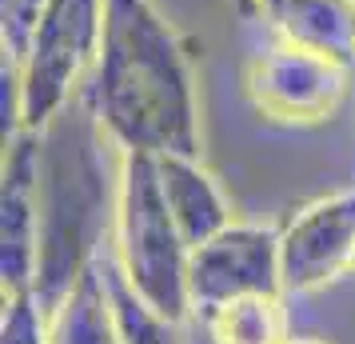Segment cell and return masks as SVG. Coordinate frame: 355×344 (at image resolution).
Masks as SVG:
<instances>
[{"label":"cell","mask_w":355,"mask_h":344,"mask_svg":"<svg viewBox=\"0 0 355 344\" xmlns=\"http://www.w3.org/2000/svg\"><path fill=\"white\" fill-rule=\"evenodd\" d=\"M352 277H355V264H352Z\"/></svg>","instance_id":"ac0fdd59"},{"label":"cell","mask_w":355,"mask_h":344,"mask_svg":"<svg viewBox=\"0 0 355 344\" xmlns=\"http://www.w3.org/2000/svg\"><path fill=\"white\" fill-rule=\"evenodd\" d=\"M211 344H288V309L284 293H259L227 300L224 309H216L204 320Z\"/></svg>","instance_id":"7c38bea8"},{"label":"cell","mask_w":355,"mask_h":344,"mask_svg":"<svg viewBox=\"0 0 355 344\" xmlns=\"http://www.w3.org/2000/svg\"><path fill=\"white\" fill-rule=\"evenodd\" d=\"M4 148L8 152H4V204H0V288L4 293H33L40 132H8Z\"/></svg>","instance_id":"ba28073f"},{"label":"cell","mask_w":355,"mask_h":344,"mask_svg":"<svg viewBox=\"0 0 355 344\" xmlns=\"http://www.w3.org/2000/svg\"><path fill=\"white\" fill-rule=\"evenodd\" d=\"M84 97L120 152L200 156L196 68L156 0H104V33Z\"/></svg>","instance_id":"6da1fadb"},{"label":"cell","mask_w":355,"mask_h":344,"mask_svg":"<svg viewBox=\"0 0 355 344\" xmlns=\"http://www.w3.org/2000/svg\"><path fill=\"white\" fill-rule=\"evenodd\" d=\"M355 264V188L304 204L279 229V268L284 293H320L352 277Z\"/></svg>","instance_id":"52a82bcc"},{"label":"cell","mask_w":355,"mask_h":344,"mask_svg":"<svg viewBox=\"0 0 355 344\" xmlns=\"http://www.w3.org/2000/svg\"><path fill=\"white\" fill-rule=\"evenodd\" d=\"M288 344H327V341H320V336H291Z\"/></svg>","instance_id":"2e32d148"},{"label":"cell","mask_w":355,"mask_h":344,"mask_svg":"<svg viewBox=\"0 0 355 344\" xmlns=\"http://www.w3.org/2000/svg\"><path fill=\"white\" fill-rule=\"evenodd\" d=\"M112 296H116V316H120V341L124 344H184V325L160 316L148 309L140 296L120 280L112 264Z\"/></svg>","instance_id":"4fadbf2b"},{"label":"cell","mask_w":355,"mask_h":344,"mask_svg":"<svg viewBox=\"0 0 355 344\" xmlns=\"http://www.w3.org/2000/svg\"><path fill=\"white\" fill-rule=\"evenodd\" d=\"M259 17L275 40L355 72V0H263Z\"/></svg>","instance_id":"9c48e42d"},{"label":"cell","mask_w":355,"mask_h":344,"mask_svg":"<svg viewBox=\"0 0 355 344\" xmlns=\"http://www.w3.org/2000/svg\"><path fill=\"white\" fill-rule=\"evenodd\" d=\"M188 261H192V245L184 240L176 216L164 200L156 156L124 152L112 224V264L120 280L148 309L184 325L192 316Z\"/></svg>","instance_id":"3957f363"},{"label":"cell","mask_w":355,"mask_h":344,"mask_svg":"<svg viewBox=\"0 0 355 344\" xmlns=\"http://www.w3.org/2000/svg\"><path fill=\"white\" fill-rule=\"evenodd\" d=\"M49 0H0V49H4V72L24 60V52L33 44L40 17H44Z\"/></svg>","instance_id":"5bb4252c"},{"label":"cell","mask_w":355,"mask_h":344,"mask_svg":"<svg viewBox=\"0 0 355 344\" xmlns=\"http://www.w3.org/2000/svg\"><path fill=\"white\" fill-rule=\"evenodd\" d=\"M259 293H284L279 232L275 229L232 220L211 240L192 248V261H188L192 316L208 320L211 312L224 309L227 300L259 296Z\"/></svg>","instance_id":"8992f818"},{"label":"cell","mask_w":355,"mask_h":344,"mask_svg":"<svg viewBox=\"0 0 355 344\" xmlns=\"http://www.w3.org/2000/svg\"><path fill=\"white\" fill-rule=\"evenodd\" d=\"M104 0H49L40 28L4 84H12V132L49 129L84 92L100 52Z\"/></svg>","instance_id":"277c9868"},{"label":"cell","mask_w":355,"mask_h":344,"mask_svg":"<svg viewBox=\"0 0 355 344\" xmlns=\"http://www.w3.org/2000/svg\"><path fill=\"white\" fill-rule=\"evenodd\" d=\"M49 344H124L112 296V248L49 309Z\"/></svg>","instance_id":"30bf717a"},{"label":"cell","mask_w":355,"mask_h":344,"mask_svg":"<svg viewBox=\"0 0 355 344\" xmlns=\"http://www.w3.org/2000/svg\"><path fill=\"white\" fill-rule=\"evenodd\" d=\"M352 68L272 36L259 52L248 56L243 92L259 116H268L275 124L311 129L343 108V100L352 92Z\"/></svg>","instance_id":"5b68a950"},{"label":"cell","mask_w":355,"mask_h":344,"mask_svg":"<svg viewBox=\"0 0 355 344\" xmlns=\"http://www.w3.org/2000/svg\"><path fill=\"white\" fill-rule=\"evenodd\" d=\"M156 168H160L164 200L192 248L232 224V204L200 156H156Z\"/></svg>","instance_id":"8fae6325"},{"label":"cell","mask_w":355,"mask_h":344,"mask_svg":"<svg viewBox=\"0 0 355 344\" xmlns=\"http://www.w3.org/2000/svg\"><path fill=\"white\" fill-rule=\"evenodd\" d=\"M124 152L100 129L88 97L40 129L36 177V280L44 312L112 248Z\"/></svg>","instance_id":"7a4b0ae2"},{"label":"cell","mask_w":355,"mask_h":344,"mask_svg":"<svg viewBox=\"0 0 355 344\" xmlns=\"http://www.w3.org/2000/svg\"><path fill=\"white\" fill-rule=\"evenodd\" d=\"M259 4H263V0H256V8H259Z\"/></svg>","instance_id":"e0dca14e"},{"label":"cell","mask_w":355,"mask_h":344,"mask_svg":"<svg viewBox=\"0 0 355 344\" xmlns=\"http://www.w3.org/2000/svg\"><path fill=\"white\" fill-rule=\"evenodd\" d=\"M0 344H49V312L33 293H4Z\"/></svg>","instance_id":"9a60e30c"}]
</instances>
